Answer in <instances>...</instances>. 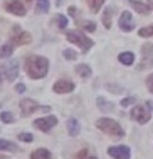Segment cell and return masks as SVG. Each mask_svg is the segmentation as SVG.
Segmentation results:
<instances>
[{"instance_id": "obj_1", "label": "cell", "mask_w": 153, "mask_h": 159, "mask_svg": "<svg viewBox=\"0 0 153 159\" xmlns=\"http://www.w3.org/2000/svg\"><path fill=\"white\" fill-rule=\"evenodd\" d=\"M49 67V60L43 56H29L24 60V69L26 73L29 75V78L32 79H42L45 78L47 73Z\"/></svg>"}, {"instance_id": "obj_2", "label": "cell", "mask_w": 153, "mask_h": 159, "mask_svg": "<svg viewBox=\"0 0 153 159\" xmlns=\"http://www.w3.org/2000/svg\"><path fill=\"white\" fill-rule=\"evenodd\" d=\"M96 126L102 130V132L107 133L110 136H116V138L125 136V130L122 129V126L116 122V120H113V119L102 118L96 122Z\"/></svg>"}, {"instance_id": "obj_3", "label": "cell", "mask_w": 153, "mask_h": 159, "mask_svg": "<svg viewBox=\"0 0 153 159\" xmlns=\"http://www.w3.org/2000/svg\"><path fill=\"white\" fill-rule=\"evenodd\" d=\"M66 37L67 40L70 43H75L76 46L82 49V52H87L92 46H93V40L89 39L86 34L80 33V32H75V30H69L66 33Z\"/></svg>"}, {"instance_id": "obj_4", "label": "cell", "mask_w": 153, "mask_h": 159, "mask_svg": "<svg viewBox=\"0 0 153 159\" xmlns=\"http://www.w3.org/2000/svg\"><path fill=\"white\" fill-rule=\"evenodd\" d=\"M153 66V44L152 43H145L142 48V62L138 66L139 70L147 69V67Z\"/></svg>"}, {"instance_id": "obj_5", "label": "cell", "mask_w": 153, "mask_h": 159, "mask_svg": "<svg viewBox=\"0 0 153 159\" xmlns=\"http://www.w3.org/2000/svg\"><path fill=\"white\" fill-rule=\"evenodd\" d=\"M130 118L134 119L138 123L143 125V123H147L150 120V112L147 111V107L143 106V105H138L134 106L130 112Z\"/></svg>"}, {"instance_id": "obj_6", "label": "cell", "mask_w": 153, "mask_h": 159, "mask_svg": "<svg viewBox=\"0 0 153 159\" xmlns=\"http://www.w3.org/2000/svg\"><path fill=\"white\" fill-rule=\"evenodd\" d=\"M57 123V118L56 116H45V118H40V119H36L34 120V126L37 128V129L43 130V132H49V130L52 129L53 126Z\"/></svg>"}, {"instance_id": "obj_7", "label": "cell", "mask_w": 153, "mask_h": 159, "mask_svg": "<svg viewBox=\"0 0 153 159\" xmlns=\"http://www.w3.org/2000/svg\"><path fill=\"white\" fill-rule=\"evenodd\" d=\"M4 9L7 11H10L11 15H16V16L26 15V9H24V6L19 0H6L4 2Z\"/></svg>"}, {"instance_id": "obj_8", "label": "cell", "mask_w": 153, "mask_h": 159, "mask_svg": "<svg viewBox=\"0 0 153 159\" xmlns=\"http://www.w3.org/2000/svg\"><path fill=\"white\" fill-rule=\"evenodd\" d=\"M107 153L115 159H129L130 158V149L127 148V146H125V145L110 146V148L107 149Z\"/></svg>"}, {"instance_id": "obj_9", "label": "cell", "mask_w": 153, "mask_h": 159, "mask_svg": "<svg viewBox=\"0 0 153 159\" xmlns=\"http://www.w3.org/2000/svg\"><path fill=\"white\" fill-rule=\"evenodd\" d=\"M119 27L123 30V32H130L134 27L130 11H123V13H122V16H120V19H119Z\"/></svg>"}, {"instance_id": "obj_10", "label": "cell", "mask_w": 153, "mask_h": 159, "mask_svg": "<svg viewBox=\"0 0 153 159\" xmlns=\"http://www.w3.org/2000/svg\"><path fill=\"white\" fill-rule=\"evenodd\" d=\"M20 109H22L23 115H32L33 112L40 109V105L36 103L33 99H23L20 102Z\"/></svg>"}, {"instance_id": "obj_11", "label": "cell", "mask_w": 153, "mask_h": 159, "mask_svg": "<svg viewBox=\"0 0 153 159\" xmlns=\"http://www.w3.org/2000/svg\"><path fill=\"white\" fill-rule=\"evenodd\" d=\"M19 75V67H17V62L16 60H10V62L4 66V76L9 82H13Z\"/></svg>"}, {"instance_id": "obj_12", "label": "cell", "mask_w": 153, "mask_h": 159, "mask_svg": "<svg viewBox=\"0 0 153 159\" xmlns=\"http://www.w3.org/2000/svg\"><path fill=\"white\" fill-rule=\"evenodd\" d=\"M75 89V85L70 80H57L53 85V90L56 93H69Z\"/></svg>"}, {"instance_id": "obj_13", "label": "cell", "mask_w": 153, "mask_h": 159, "mask_svg": "<svg viewBox=\"0 0 153 159\" xmlns=\"http://www.w3.org/2000/svg\"><path fill=\"white\" fill-rule=\"evenodd\" d=\"M32 42V36H30L27 32H20L17 34H13L11 36V43L17 44V46H22V44H27Z\"/></svg>"}, {"instance_id": "obj_14", "label": "cell", "mask_w": 153, "mask_h": 159, "mask_svg": "<svg viewBox=\"0 0 153 159\" xmlns=\"http://www.w3.org/2000/svg\"><path fill=\"white\" fill-rule=\"evenodd\" d=\"M67 130H69V135H70V136H77L79 135L80 126H79V122L75 118L69 119V122H67Z\"/></svg>"}, {"instance_id": "obj_15", "label": "cell", "mask_w": 153, "mask_h": 159, "mask_svg": "<svg viewBox=\"0 0 153 159\" xmlns=\"http://www.w3.org/2000/svg\"><path fill=\"white\" fill-rule=\"evenodd\" d=\"M30 159H52V153L47 151V149L42 148L34 151L32 155H30Z\"/></svg>"}, {"instance_id": "obj_16", "label": "cell", "mask_w": 153, "mask_h": 159, "mask_svg": "<svg viewBox=\"0 0 153 159\" xmlns=\"http://www.w3.org/2000/svg\"><path fill=\"white\" fill-rule=\"evenodd\" d=\"M76 73H77L80 78L86 79V78H90V75H92V69H90L87 65L82 63V65H77V66H76Z\"/></svg>"}, {"instance_id": "obj_17", "label": "cell", "mask_w": 153, "mask_h": 159, "mask_svg": "<svg viewBox=\"0 0 153 159\" xmlns=\"http://www.w3.org/2000/svg\"><path fill=\"white\" fill-rule=\"evenodd\" d=\"M112 15H113V10L110 7H106L105 11H103V17H102V22H103V26L106 29H110L112 26Z\"/></svg>"}, {"instance_id": "obj_18", "label": "cell", "mask_w": 153, "mask_h": 159, "mask_svg": "<svg viewBox=\"0 0 153 159\" xmlns=\"http://www.w3.org/2000/svg\"><path fill=\"white\" fill-rule=\"evenodd\" d=\"M130 4L132 7L136 11H139V13H149V6H146V4H143V2H139V0H130Z\"/></svg>"}, {"instance_id": "obj_19", "label": "cell", "mask_w": 153, "mask_h": 159, "mask_svg": "<svg viewBox=\"0 0 153 159\" xmlns=\"http://www.w3.org/2000/svg\"><path fill=\"white\" fill-rule=\"evenodd\" d=\"M119 60L123 65H126V66H129V65H132L134 60V56L132 52H123V53H120L119 55Z\"/></svg>"}, {"instance_id": "obj_20", "label": "cell", "mask_w": 153, "mask_h": 159, "mask_svg": "<svg viewBox=\"0 0 153 159\" xmlns=\"http://www.w3.org/2000/svg\"><path fill=\"white\" fill-rule=\"evenodd\" d=\"M49 7H50V2H49V0H37L36 13H47Z\"/></svg>"}, {"instance_id": "obj_21", "label": "cell", "mask_w": 153, "mask_h": 159, "mask_svg": "<svg viewBox=\"0 0 153 159\" xmlns=\"http://www.w3.org/2000/svg\"><path fill=\"white\" fill-rule=\"evenodd\" d=\"M15 48H13V44L11 43H7V44H3L2 48H0V57H10L11 53H13Z\"/></svg>"}, {"instance_id": "obj_22", "label": "cell", "mask_w": 153, "mask_h": 159, "mask_svg": "<svg viewBox=\"0 0 153 159\" xmlns=\"http://www.w3.org/2000/svg\"><path fill=\"white\" fill-rule=\"evenodd\" d=\"M17 146L15 143H11L9 141H3V139H0V151H9V152H16L17 151Z\"/></svg>"}, {"instance_id": "obj_23", "label": "cell", "mask_w": 153, "mask_h": 159, "mask_svg": "<svg viewBox=\"0 0 153 159\" xmlns=\"http://www.w3.org/2000/svg\"><path fill=\"white\" fill-rule=\"evenodd\" d=\"M86 2H87V4H89L92 13H97L99 9L102 7V4L105 3V0H86Z\"/></svg>"}, {"instance_id": "obj_24", "label": "cell", "mask_w": 153, "mask_h": 159, "mask_svg": "<svg viewBox=\"0 0 153 159\" xmlns=\"http://www.w3.org/2000/svg\"><path fill=\"white\" fill-rule=\"evenodd\" d=\"M53 23H56V26L59 29H64L67 26V19L63 15H56L53 17Z\"/></svg>"}, {"instance_id": "obj_25", "label": "cell", "mask_w": 153, "mask_h": 159, "mask_svg": "<svg viewBox=\"0 0 153 159\" xmlns=\"http://www.w3.org/2000/svg\"><path fill=\"white\" fill-rule=\"evenodd\" d=\"M97 106L100 107L103 112H109V111H113V105L110 102H106L103 98H99L97 99Z\"/></svg>"}, {"instance_id": "obj_26", "label": "cell", "mask_w": 153, "mask_h": 159, "mask_svg": "<svg viewBox=\"0 0 153 159\" xmlns=\"http://www.w3.org/2000/svg\"><path fill=\"white\" fill-rule=\"evenodd\" d=\"M75 159H97V156L92 155L89 149H82L80 152H77V153H76Z\"/></svg>"}, {"instance_id": "obj_27", "label": "cell", "mask_w": 153, "mask_h": 159, "mask_svg": "<svg viewBox=\"0 0 153 159\" xmlns=\"http://www.w3.org/2000/svg\"><path fill=\"white\" fill-rule=\"evenodd\" d=\"M139 36L140 37H149V36H153V25L147 27H142L139 30Z\"/></svg>"}, {"instance_id": "obj_28", "label": "cell", "mask_w": 153, "mask_h": 159, "mask_svg": "<svg viewBox=\"0 0 153 159\" xmlns=\"http://www.w3.org/2000/svg\"><path fill=\"white\" fill-rule=\"evenodd\" d=\"M0 119H2L3 123H13L15 122V116L11 115L10 112H3V113L0 115Z\"/></svg>"}, {"instance_id": "obj_29", "label": "cell", "mask_w": 153, "mask_h": 159, "mask_svg": "<svg viewBox=\"0 0 153 159\" xmlns=\"http://www.w3.org/2000/svg\"><path fill=\"white\" fill-rule=\"evenodd\" d=\"M79 26L82 29H85L86 32H94V29H96V25L93 22H82L79 23Z\"/></svg>"}, {"instance_id": "obj_30", "label": "cell", "mask_w": 153, "mask_h": 159, "mask_svg": "<svg viewBox=\"0 0 153 159\" xmlns=\"http://www.w3.org/2000/svg\"><path fill=\"white\" fill-rule=\"evenodd\" d=\"M63 56L67 60H76L77 59V53H76L75 50H72V49H66V50L63 52Z\"/></svg>"}, {"instance_id": "obj_31", "label": "cell", "mask_w": 153, "mask_h": 159, "mask_svg": "<svg viewBox=\"0 0 153 159\" xmlns=\"http://www.w3.org/2000/svg\"><path fill=\"white\" fill-rule=\"evenodd\" d=\"M19 141L22 142H32L33 141V135L32 133H19Z\"/></svg>"}, {"instance_id": "obj_32", "label": "cell", "mask_w": 153, "mask_h": 159, "mask_svg": "<svg viewBox=\"0 0 153 159\" xmlns=\"http://www.w3.org/2000/svg\"><path fill=\"white\" fill-rule=\"evenodd\" d=\"M134 100H136V99H134V98H126V99H123V100H122V102H120V103H122V106H125V107H126V106H129V105H130V103H133Z\"/></svg>"}, {"instance_id": "obj_33", "label": "cell", "mask_w": 153, "mask_h": 159, "mask_svg": "<svg viewBox=\"0 0 153 159\" xmlns=\"http://www.w3.org/2000/svg\"><path fill=\"white\" fill-rule=\"evenodd\" d=\"M15 90H16L17 93H23L24 90H26V86L23 85V83H17V85L15 86Z\"/></svg>"}, {"instance_id": "obj_34", "label": "cell", "mask_w": 153, "mask_h": 159, "mask_svg": "<svg viewBox=\"0 0 153 159\" xmlns=\"http://www.w3.org/2000/svg\"><path fill=\"white\" fill-rule=\"evenodd\" d=\"M146 83H147V88H149V90L153 93V73L150 75L149 78H147V80H146Z\"/></svg>"}, {"instance_id": "obj_35", "label": "cell", "mask_w": 153, "mask_h": 159, "mask_svg": "<svg viewBox=\"0 0 153 159\" xmlns=\"http://www.w3.org/2000/svg\"><path fill=\"white\" fill-rule=\"evenodd\" d=\"M69 15H70L72 17H75V16H76V7L70 6V7H69Z\"/></svg>"}, {"instance_id": "obj_36", "label": "cell", "mask_w": 153, "mask_h": 159, "mask_svg": "<svg viewBox=\"0 0 153 159\" xmlns=\"http://www.w3.org/2000/svg\"><path fill=\"white\" fill-rule=\"evenodd\" d=\"M147 6H149V9L153 10V0H147Z\"/></svg>"}, {"instance_id": "obj_37", "label": "cell", "mask_w": 153, "mask_h": 159, "mask_svg": "<svg viewBox=\"0 0 153 159\" xmlns=\"http://www.w3.org/2000/svg\"><path fill=\"white\" fill-rule=\"evenodd\" d=\"M62 4V0H56V6H60Z\"/></svg>"}, {"instance_id": "obj_38", "label": "cell", "mask_w": 153, "mask_h": 159, "mask_svg": "<svg viewBox=\"0 0 153 159\" xmlns=\"http://www.w3.org/2000/svg\"><path fill=\"white\" fill-rule=\"evenodd\" d=\"M0 159H6V156H4V155H0Z\"/></svg>"}, {"instance_id": "obj_39", "label": "cell", "mask_w": 153, "mask_h": 159, "mask_svg": "<svg viewBox=\"0 0 153 159\" xmlns=\"http://www.w3.org/2000/svg\"><path fill=\"white\" fill-rule=\"evenodd\" d=\"M26 2H27V3H32V2H33V0H26Z\"/></svg>"}, {"instance_id": "obj_40", "label": "cell", "mask_w": 153, "mask_h": 159, "mask_svg": "<svg viewBox=\"0 0 153 159\" xmlns=\"http://www.w3.org/2000/svg\"><path fill=\"white\" fill-rule=\"evenodd\" d=\"M0 85H2V75H0Z\"/></svg>"}]
</instances>
